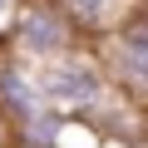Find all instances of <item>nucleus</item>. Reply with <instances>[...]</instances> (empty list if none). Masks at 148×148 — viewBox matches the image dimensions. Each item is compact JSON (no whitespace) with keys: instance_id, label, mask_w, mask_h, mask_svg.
Returning <instances> with one entry per match:
<instances>
[{"instance_id":"obj_1","label":"nucleus","mask_w":148,"mask_h":148,"mask_svg":"<svg viewBox=\"0 0 148 148\" xmlns=\"http://www.w3.org/2000/svg\"><path fill=\"white\" fill-rule=\"evenodd\" d=\"M104 64L99 59H84V54H64V59H49V64H35V84L45 94L49 109H99L104 94H109V79H104Z\"/></svg>"},{"instance_id":"obj_2","label":"nucleus","mask_w":148,"mask_h":148,"mask_svg":"<svg viewBox=\"0 0 148 148\" xmlns=\"http://www.w3.org/2000/svg\"><path fill=\"white\" fill-rule=\"evenodd\" d=\"M15 49L35 64L74 54V15L64 5H49V0H30L15 25Z\"/></svg>"},{"instance_id":"obj_3","label":"nucleus","mask_w":148,"mask_h":148,"mask_svg":"<svg viewBox=\"0 0 148 148\" xmlns=\"http://www.w3.org/2000/svg\"><path fill=\"white\" fill-rule=\"evenodd\" d=\"M104 69L128 89H148V15H133V20H123L114 30Z\"/></svg>"},{"instance_id":"obj_4","label":"nucleus","mask_w":148,"mask_h":148,"mask_svg":"<svg viewBox=\"0 0 148 148\" xmlns=\"http://www.w3.org/2000/svg\"><path fill=\"white\" fill-rule=\"evenodd\" d=\"M45 94L35 84V69H20V64H0V114H5L15 128L30 123L35 114H45Z\"/></svg>"},{"instance_id":"obj_5","label":"nucleus","mask_w":148,"mask_h":148,"mask_svg":"<svg viewBox=\"0 0 148 148\" xmlns=\"http://www.w3.org/2000/svg\"><path fill=\"white\" fill-rule=\"evenodd\" d=\"M59 5L74 15V25H84V30H104L119 15V0H59Z\"/></svg>"},{"instance_id":"obj_6","label":"nucleus","mask_w":148,"mask_h":148,"mask_svg":"<svg viewBox=\"0 0 148 148\" xmlns=\"http://www.w3.org/2000/svg\"><path fill=\"white\" fill-rule=\"evenodd\" d=\"M20 0H0V40H5V35H15V25H20Z\"/></svg>"},{"instance_id":"obj_7","label":"nucleus","mask_w":148,"mask_h":148,"mask_svg":"<svg viewBox=\"0 0 148 148\" xmlns=\"http://www.w3.org/2000/svg\"><path fill=\"white\" fill-rule=\"evenodd\" d=\"M10 128H15V123H10L5 114H0V148H5V138H10Z\"/></svg>"}]
</instances>
